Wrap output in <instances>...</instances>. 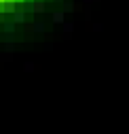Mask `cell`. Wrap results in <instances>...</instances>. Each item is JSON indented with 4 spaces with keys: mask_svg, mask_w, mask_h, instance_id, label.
I'll list each match as a JSON object with an SVG mask.
<instances>
[{
    "mask_svg": "<svg viewBox=\"0 0 129 134\" xmlns=\"http://www.w3.org/2000/svg\"><path fill=\"white\" fill-rule=\"evenodd\" d=\"M13 9H15V2H13V0L4 2V11H7V13H13Z\"/></svg>",
    "mask_w": 129,
    "mask_h": 134,
    "instance_id": "6da1fadb",
    "label": "cell"
},
{
    "mask_svg": "<svg viewBox=\"0 0 129 134\" xmlns=\"http://www.w3.org/2000/svg\"><path fill=\"white\" fill-rule=\"evenodd\" d=\"M53 21H55V24H61V21H63V13H55V15H53Z\"/></svg>",
    "mask_w": 129,
    "mask_h": 134,
    "instance_id": "7a4b0ae2",
    "label": "cell"
},
{
    "mask_svg": "<svg viewBox=\"0 0 129 134\" xmlns=\"http://www.w3.org/2000/svg\"><path fill=\"white\" fill-rule=\"evenodd\" d=\"M23 19H25V15L21 11H15V21H23Z\"/></svg>",
    "mask_w": 129,
    "mask_h": 134,
    "instance_id": "3957f363",
    "label": "cell"
},
{
    "mask_svg": "<svg viewBox=\"0 0 129 134\" xmlns=\"http://www.w3.org/2000/svg\"><path fill=\"white\" fill-rule=\"evenodd\" d=\"M4 30H7V32H13V30H15V24H13V21L4 24Z\"/></svg>",
    "mask_w": 129,
    "mask_h": 134,
    "instance_id": "277c9868",
    "label": "cell"
},
{
    "mask_svg": "<svg viewBox=\"0 0 129 134\" xmlns=\"http://www.w3.org/2000/svg\"><path fill=\"white\" fill-rule=\"evenodd\" d=\"M34 30H36V32H42V30H44V24H34Z\"/></svg>",
    "mask_w": 129,
    "mask_h": 134,
    "instance_id": "5b68a950",
    "label": "cell"
},
{
    "mask_svg": "<svg viewBox=\"0 0 129 134\" xmlns=\"http://www.w3.org/2000/svg\"><path fill=\"white\" fill-rule=\"evenodd\" d=\"M32 9H34V11H40V13L44 11V7H42V4H34V7H32Z\"/></svg>",
    "mask_w": 129,
    "mask_h": 134,
    "instance_id": "8992f818",
    "label": "cell"
},
{
    "mask_svg": "<svg viewBox=\"0 0 129 134\" xmlns=\"http://www.w3.org/2000/svg\"><path fill=\"white\" fill-rule=\"evenodd\" d=\"M72 28H74V26H72V24H63V30H66V32H70V30H72Z\"/></svg>",
    "mask_w": 129,
    "mask_h": 134,
    "instance_id": "52a82bcc",
    "label": "cell"
}]
</instances>
